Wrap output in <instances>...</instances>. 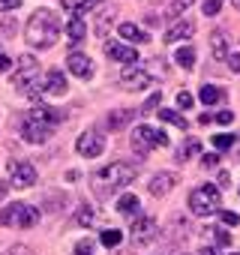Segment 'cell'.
<instances>
[{
    "label": "cell",
    "instance_id": "obj_1",
    "mask_svg": "<svg viewBox=\"0 0 240 255\" xmlns=\"http://www.w3.org/2000/svg\"><path fill=\"white\" fill-rule=\"evenodd\" d=\"M63 120V114L57 111V108H51V105H36V108H30L27 114H24V120H21V135H24V141H30V144H42L51 132H54V126Z\"/></svg>",
    "mask_w": 240,
    "mask_h": 255
},
{
    "label": "cell",
    "instance_id": "obj_2",
    "mask_svg": "<svg viewBox=\"0 0 240 255\" xmlns=\"http://www.w3.org/2000/svg\"><path fill=\"white\" fill-rule=\"evenodd\" d=\"M135 180V168L132 165H126V162H108L105 168H99L96 174H93V195L99 198V201H105V198H111L114 192H120L123 186H129Z\"/></svg>",
    "mask_w": 240,
    "mask_h": 255
},
{
    "label": "cell",
    "instance_id": "obj_3",
    "mask_svg": "<svg viewBox=\"0 0 240 255\" xmlns=\"http://www.w3.org/2000/svg\"><path fill=\"white\" fill-rule=\"evenodd\" d=\"M57 33H60V21H57V15L51 9H36L27 18V27H24L27 45H33V48H51L57 42Z\"/></svg>",
    "mask_w": 240,
    "mask_h": 255
},
{
    "label": "cell",
    "instance_id": "obj_4",
    "mask_svg": "<svg viewBox=\"0 0 240 255\" xmlns=\"http://www.w3.org/2000/svg\"><path fill=\"white\" fill-rule=\"evenodd\" d=\"M219 207H222V195L213 183H201L189 192V210L195 216H213L219 213Z\"/></svg>",
    "mask_w": 240,
    "mask_h": 255
},
{
    "label": "cell",
    "instance_id": "obj_5",
    "mask_svg": "<svg viewBox=\"0 0 240 255\" xmlns=\"http://www.w3.org/2000/svg\"><path fill=\"white\" fill-rule=\"evenodd\" d=\"M129 144H132V150H135L138 156H147L153 147H168L171 141H168V135H165L162 129H153V126L141 123V126H135V129H132Z\"/></svg>",
    "mask_w": 240,
    "mask_h": 255
},
{
    "label": "cell",
    "instance_id": "obj_6",
    "mask_svg": "<svg viewBox=\"0 0 240 255\" xmlns=\"http://www.w3.org/2000/svg\"><path fill=\"white\" fill-rule=\"evenodd\" d=\"M36 222H39V210L30 207V204H21V201H15V204H9V207L0 210V225H9V228H33Z\"/></svg>",
    "mask_w": 240,
    "mask_h": 255
},
{
    "label": "cell",
    "instance_id": "obj_7",
    "mask_svg": "<svg viewBox=\"0 0 240 255\" xmlns=\"http://www.w3.org/2000/svg\"><path fill=\"white\" fill-rule=\"evenodd\" d=\"M9 183H12L15 189L33 186V183H36V168H33L30 162H24V159H12V162H9Z\"/></svg>",
    "mask_w": 240,
    "mask_h": 255
},
{
    "label": "cell",
    "instance_id": "obj_8",
    "mask_svg": "<svg viewBox=\"0 0 240 255\" xmlns=\"http://www.w3.org/2000/svg\"><path fill=\"white\" fill-rule=\"evenodd\" d=\"M120 81H123V87L126 90H144V87H150L153 84V78H150V72L144 69V66H126L123 72H120Z\"/></svg>",
    "mask_w": 240,
    "mask_h": 255
},
{
    "label": "cell",
    "instance_id": "obj_9",
    "mask_svg": "<svg viewBox=\"0 0 240 255\" xmlns=\"http://www.w3.org/2000/svg\"><path fill=\"white\" fill-rule=\"evenodd\" d=\"M75 150H78L81 156H87V159H96V156H102V150H105V138H102L99 132H84V135H78Z\"/></svg>",
    "mask_w": 240,
    "mask_h": 255
},
{
    "label": "cell",
    "instance_id": "obj_10",
    "mask_svg": "<svg viewBox=\"0 0 240 255\" xmlns=\"http://www.w3.org/2000/svg\"><path fill=\"white\" fill-rule=\"evenodd\" d=\"M66 69H69L72 75H78V78H90V75H93V63H90V57L81 54V51H69Z\"/></svg>",
    "mask_w": 240,
    "mask_h": 255
},
{
    "label": "cell",
    "instance_id": "obj_11",
    "mask_svg": "<svg viewBox=\"0 0 240 255\" xmlns=\"http://www.w3.org/2000/svg\"><path fill=\"white\" fill-rule=\"evenodd\" d=\"M105 51H108V57H111V60H117V63H126V66L138 63V51H135V48H129V45L108 42V45H105Z\"/></svg>",
    "mask_w": 240,
    "mask_h": 255
},
{
    "label": "cell",
    "instance_id": "obj_12",
    "mask_svg": "<svg viewBox=\"0 0 240 255\" xmlns=\"http://www.w3.org/2000/svg\"><path fill=\"white\" fill-rule=\"evenodd\" d=\"M192 33H195V21L192 18H183V21H174L165 30V42H180V39H189Z\"/></svg>",
    "mask_w": 240,
    "mask_h": 255
},
{
    "label": "cell",
    "instance_id": "obj_13",
    "mask_svg": "<svg viewBox=\"0 0 240 255\" xmlns=\"http://www.w3.org/2000/svg\"><path fill=\"white\" fill-rule=\"evenodd\" d=\"M174 183H177V177L174 174H168V171H159L153 180H150V195H156V198H162V195H168L171 189H174Z\"/></svg>",
    "mask_w": 240,
    "mask_h": 255
},
{
    "label": "cell",
    "instance_id": "obj_14",
    "mask_svg": "<svg viewBox=\"0 0 240 255\" xmlns=\"http://www.w3.org/2000/svg\"><path fill=\"white\" fill-rule=\"evenodd\" d=\"M45 90H48L51 96H66V78H63V72L51 69V72L45 75Z\"/></svg>",
    "mask_w": 240,
    "mask_h": 255
},
{
    "label": "cell",
    "instance_id": "obj_15",
    "mask_svg": "<svg viewBox=\"0 0 240 255\" xmlns=\"http://www.w3.org/2000/svg\"><path fill=\"white\" fill-rule=\"evenodd\" d=\"M153 237V222L144 216V219H135V225H132V240H135V246H141V243H147Z\"/></svg>",
    "mask_w": 240,
    "mask_h": 255
},
{
    "label": "cell",
    "instance_id": "obj_16",
    "mask_svg": "<svg viewBox=\"0 0 240 255\" xmlns=\"http://www.w3.org/2000/svg\"><path fill=\"white\" fill-rule=\"evenodd\" d=\"M84 33H87L84 21H81L78 15H72V18H69V24H66V36H69V42H72V45H75V42H81V39H84Z\"/></svg>",
    "mask_w": 240,
    "mask_h": 255
},
{
    "label": "cell",
    "instance_id": "obj_17",
    "mask_svg": "<svg viewBox=\"0 0 240 255\" xmlns=\"http://www.w3.org/2000/svg\"><path fill=\"white\" fill-rule=\"evenodd\" d=\"M210 48H213V57H228V36L222 30H213L210 33Z\"/></svg>",
    "mask_w": 240,
    "mask_h": 255
},
{
    "label": "cell",
    "instance_id": "obj_18",
    "mask_svg": "<svg viewBox=\"0 0 240 255\" xmlns=\"http://www.w3.org/2000/svg\"><path fill=\"white\" fill-rule=\"evenodd\" d=\"M120 36H123V39H129V42H138V45L150 39V36H147L141 27H135V24H120Z\"/></svg>",
    "mask_w": 240,
    "mask_h": 255
},
{
    "label": "cell",
    "instance_id": "obj_19",
    "mask_svg": "<svg viewBox=\"0 0 240 255\" xmlns=\"http://www.w3.org/2000/svg\"><path fill=\"white\" fill-rule=\"evenodd\" d=\"M93 3H96V0H60V6H63V9H69V12H72V15H78V18H81Z\"/></svg>",
    "mask_w": 240,
    "mask_h": 255
},
{
    "label": "cell",
    "instance_id": "obj_20",
    "mask_svg": "<svg viewBox=\"0 0 240 255\" xmlns=\"http://www.w3.org/2000/svg\"><path fill=\"white\" fill-rule=\"evenodd\" d=\"M174 63H180L183 69H192V66H195V48H192V45H183V48H177V54H174Z\"/></svg>",
    "mask_w": 240,
    "mask_h": 255
},
{
    "label": "cell",
    "instance_id": "obj_21",
    "mask_svg": "<svg viewBox=\"0 0 240 255\" xmlns=\"http://www.w3.org/2000/svg\"><path fill=\"white\" fill-rule=\"evenodd\" d=\"M195 156H201V144H198L195 138H186L183 147H180V162H189V159H195Z\"/></svg>",
    "mask_w": 240,
    "mask_h": 255
},
{
    "label": "cell",
    "instance_id": "obj_22",
    "mask_svg": "<svg viewBox=\"0 0 240 255\" xmlns=\"http://www.w3.org/2000/svg\"><path fill=\"white\" fill-rule=\"evenodd\" d=\"M159 120H162V123H171V126H177V129H189V123H186V120H183L177 111H171V108H162V111H159Z\"/></svg>",
    "mask_w": 240,
    "mask_h": 255
},
{
    "label": "cell",
    "instance_id": "obj_23",
    "mask_svg": "<svg viewBox=\"0 0 240 255\" xmlns=\"http://www.w3.org/2000/svg\"><path fill=\"white\" fill-rule=\"evenodd\" d=\"M117 210H120V213H129V216H135V213H138V198H135V195H129V192H126V195H120V201H117Z\"/></svg>",
    "mask_w": 240,
    "mask_h": 255
},
{
    "label": "cell",
    "instance_id": "obj_24",
    "mask_svg": "<svg viewBox=\"0 0 240 255\" xmlns=\"http://www.w3.org/2000/svg\"><path fill=\"white\" fill-rule=\"evenodd\" d=\"M219 99H222V90H219V87H213V84L201 87V102H204V105H216Z\"/></svg>",
    "mask_w": 240,
    "mask_h": 255
},
{
    "label": "cell",
    "instance_id": "obj_25",
    "mask_svg": "<svg viewBox=\"0 0 240 255\" xmlns=\"http://www.w3.org/2000/svg\"><path fill=\"white\" fill-rule=\"evenodd\" d=\"M132 114H135V111H114V114L108 117V123H111V129H117V126H126V123L132 120Z\"/></svg>",
    "mask_w": 240,
    "mask_h": 255
},
{
    "label": "cell",
    "instance_id": "obj_26",
    "mask_svg": "<svg viewBox=\"0 0 240 255\" xmlns=\"http://www.w3.org/2000/svg\"><path fill=\"white\" fill-rule=\"evenodd\" d=\"M192 3H195V0H171V3H168V15H171V18H177V15H180V12H186Z\"/></svg>",
    "mask_w": 240,
    "mask_h": 255
},
{
    "label": "cell",
    "instance_id": "obj_27",
    "mask_svg": "<svg viewBox=\"0 0 240 255\" xmlns=\"http://www.w3.org/2000/svg\"><path fill=\"white\" fill-rule=\"evenodd\" d=\"M120 237H123V234H120L117 228H108V231H102V234H99L102 246H117V243H120Z\"/></svg>",
    "mask_w": 240,
    "mask_h": 255
},
{
    "label": "cell",
    "instance_id": "obj_28",
    "mask_svg": "<svg viewBox=\"0 0 240 255\" xmlns=\"http://www.w3.org/2000/svg\"><path fill=\"white\" fill-rule=\"evenodd\" d=\"M234 141H237L234 135H213V147H216V150H228Z\"/></svg>",
    "mask_w": 240,
    "mask_h": 255
},
{
    "label": "cell",
    "instance_id": "obj_29",
    "mask_svg": "<svg viewBox=\"0 0 240 255\" xmlns=\"http://www.w3.org/2000/svg\"><path fill=\"white\" fill-rule=\"evenodd\" d=\"M93 219H96V213H93L90 207H81V210L75 213V222H78V225H90Z\"/></svg>",
    "mask_w": 240,
    "mask_h": 255
},
{
    "label": "cell",
    "instance_id": "obj_30",
    "mask_svg": "<svg viewBox=\"0 0 240 255\" xmlns=\"http://www.w3.org/2000/svg\"><path fill=\"white\" fill-rule=\"evenodd\" d=\"M108 24H111V9H105V12H102V15H99V21H96V33H99V36H102V33H105V27H108Z\"/></svg>",
    "mask_w": 240,
    "mask_h": 255
},
{
    "label": "cell",
    "instance_id": "obj_31",
    "mask_svg": "<svg viewBox=\"0 0 240 255\" xmlns=\"http://www.w3.org/2000/svg\"><path fill=\"white\" fill-rule=\"evenodd\" d=\"M222 0H204V15H219Z\"/></svg>",
    "mask_w": 240,
    "mask_h": 255
},
{
    "label": "cell",
    "instance_id": "obj_32",
    "mask_svg": "<svg viewBox=\"0 0 240 255\" xmlns=\"http://www.w3.org/2000/svg\"><path fill=\"white\" fill-rule=\"evenodd\" d=\"M201 165H204V168H216V165H219V153H207V156H201Z\"/></svg>",
    "mask_w": 240,
    "mask_h": 255
},
{
    "label": "cell",
    "instance_id": "obj_33",
    "mask_svg": "<svg viewBox=\"0 0 240 255\" xmlns=\"http://www.w3.org/2000/svg\"><path fill=\"white\" fill-rule=\"evenodd\" d=\"M219 219H222L225 225H237V222H240V216H237V213H228V210H219Z\"/></svg>",
    "mask_w": 240,
    "mask_h": 255
},
{
    "label": "cell",
    "instance_id": "obj_34",
    "mask_svg": "<svg viewBox=\"0 0 240 255\" xmlns=\"http://www.w3.org/2000/svg\"><path fill=\"white\" fill-rule=\"evenodd\" d=\"M75 255H93V243H90V240H81V243L75 246Z\"/></svg>",
    "mask_w": 240,
    "mask_h": 255
},
{
    "label": "cell",
    "instance_id": "obj_35",
    "mask_svg": "<svg viewBox=\"0 0 240 255\" xmlns=\"http://www.w3.org/2000/svg\"><path fill=\"white\" fill-rule=\"evenodd\" d=\"M21 0H0V12H9V9H18Z\"/></svg>",
    "mask_w": 240,
    "mask_h": 255
},
{
    "label": "cell",
    "instance_id": "obj_36",
    "mask_svg": "<svg viewBox=\"0 0 240 255\" xmlns=\"http://www.w3.org/2000/svg\"><path fill=\"white\" fill-rule=\"evenodd\" d=\"M156 105H159V93H153V96L141 105V114H147V111H150V108H156Z\"/></svg>",
    "mask_w": 240,
    "mask_h": 255
},
{
    "label": "cell",
    "instance_id": "obj_37",
    "mask_svg": "<svg viewBox=\"0 0 240 255\" xmlns=\"http://www.w3.org/2000/svg\"><path fill=\"white\" fill-rule=\"evenodd\" d=\"M177 105H180V108H189V105H192V93H186V90H183V93L177 96Z\"/></svg>",
    "mask_w": 240,
    "mask_h": 255
},
{
    "label": "cell",
    "instance_id": "obj_38",
    "mask_svg": "<svg viewBox=\"0 0 240 255\" xmlns=\"http://www.w3.org/2000/svg\"><path fill=\"white\" fill-rule=\"evenodd\" d=\"M231 120H234V114H231V111H219V114H216V123H222V126H228Z\"/></svg>",
    "mask_w": 240,
    "mask_h": 255
},
{
    "label": "cell",
    "instance_id": "obj_39",
    "mask_svg": "<svg viewBox=\"0 0 240 255\" xmlns=\"http://www.w3.org/2000/svg\"><path fill=\"white\" fill-rule=\"evenodd\" d=\"M213 237H216L219 246H228V243H231V234H225V231H213Z\"/></svg>",
    "mask_w": 240,
    "mask_h": 255
},
{
    "label": "cell",
    "instance_id": "obj_40",
    "mask_svg": "<svg viewBox=\"0 0 240 255\" xmlns=\"http://www.w3.org/2000/svg\"><path fill=\"white\" fill-rule=\"evenodd\" d=\"M228 69L231 72H240V54H228Z\"/></svg>",
    "mask_w": 240,
    "mask_h": 255
},
{
    "label": "cell",
    "instance_id": "obj_41",
    "mask_svg": "<svg viewBox=\"0 0 240 255\" xmlns=\"http://www.w3.org/2000/svg\"><path fill=\"white\" fill-rule=\"evenodd\" d=\"M9 66H12V60H9L3 51H0V72H9Z\"/></svg>",
    "mask_w": 240,
    "mask_h": 255
},
{
    "label": "cell",
    "instance_id": "obj_42",
    "mask_svg": "<svg viewBox=\"0 0 240 255\" xmlns=\"http://www.w3.org/2000/svg\"><path fill=\"white\" fill-rule=\"evenodd\" d=\"M6 255H30V249H27V246H12Z\"/></svg>",
    "mask_w": 240,
    "mask_h": 255
},
{
    "label": "cell",
    "instance_id": "obj_43",
    "mask_svg": "<svg viewBox=\"0 0 240 255\" xmlns=\"http://www.w3.org/2000/svg\"><path fill=\"white\" fill-rule=\"evenodd\" d=\"M198 255H219V252H213V249H201Z\"/></svg>",
    "mask_w": 240,
    "mask_h": 255
},
{
    "label": "cell",
    "instance_id": "obj_44",
    "mask_svg": "<svg viewBox=\"0 0 240 255\" xmlns=\"http://www.w3.org/2000/svg\"><path fill=\"white\" fill-rule=\"evenodd\" d=\"M3 195H6V186H3V183H0V198H3Z\"/></svg>",
    "mask_w": 240,
    "mask_h": 255
},
{
    "label": "cell",
    "instance_id": "obj_45",
    "mask_svg": "<svg viewBox=\"0 0 240 255\" xmlns=\"http://www.w3.org/2000/svg\"><path fill=\"white\" fill-rule=\"evenodd\" d=\"M234 6H237V9H240V0H234Z\"/></svg>",
    "mask_w": 240,
    "mask_h": 255
}]
</instances>
